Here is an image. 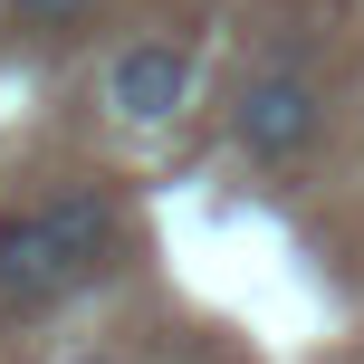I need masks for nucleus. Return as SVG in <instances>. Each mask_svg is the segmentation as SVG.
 I'll use <instances>...</instances> for the list:
<instances>
[{
	"label": "nucleus",
	"mask_w": 364,
	"mask_h": 364,
	"mask_svg": "<svg viewBox=\"0 0 364 364\" xmlns=\"http://www.w3.org/2000/svg\"><path fill=\"white\" fill-rule=\"evenodd\" d=\"M68 364H106V355H68Z\"/></svg>",
	"instance_id": "423d86ee"
},
{
	"label": "nucleus",
	"mask_w": 364,
	"mask_h": 364,
	"mask_svg": "<svg viewBox=\"0 0 364 364\" xmlns=\"http://www.w3.org/2000/svg\"><path fill=\"white\" fill-rule=\"evenodd\" d=\"M48 220H58V240H68V259H77L87 278L106 269V259H115V240H125V211H115V201L96 192V182L58 192V201H48Z\"/></svg>",
	"instance_id": "20e7f679"
},
{
	"label": "nucleus",
	"mask_w": 364,
	"mask_h": 364,
	"mask_svg": "<svg viewBox=\"0 0 364 364\" xmlns=\"http://www.w3.org/2000/svg\"><path fill=\"white\" fill-rule=\"evenodd\" d=\"M316 134H326V87H316L297 58L240 77V96H230V144L250 154V164H297Z\"/></svg>",
	"instance_id": "f257e3e1"
},
{
	"label": "nucleus",
	"mask_w": 364,
	"mask_h": 364,
	"mask_svg": "<svg viewBox=\"0 0 364 364\" xmlns=\"http://www.w3.org/2000/svg\"><path fill=\"white\" fill-rule=\"evenodd\" d=\"M96 0H10V29H77Z\"/></svg>",
	"instance_id": "39448f33"
},
{
	"label": "nucleus",
	"mask_w": 364,
	"mask_h": 364,
	"mask_svg": "<svg viewBox=\"0 0 364 364\" xmlns=\"http://www.w3.org/2000/svg\"><path fill=\"white\" fill-rule=\"evenodd\" d=\"M182 96H192V48H182V38H134V48H115V68H106L115 125H173Z\"/></svg>",
	"instance_id": "7ed1b4c3"
},
{
	"label": "nucleus",
	"mask_w": 364,
	"mask_h": 364,
	"mask_svg": "<svg viewBox=\"0 0 364 364\" xmlns=\"http://www.w3.org/2000/svg\"><path fill=\"white\" fill-rule=\"evenodd\" d=\"M87 288V269L68 259V240H58L48 211H0V307L10 316H38L58 307V297Z\"/></svg>",
	"instance_id": "f03ea898"
}]
</instances>
